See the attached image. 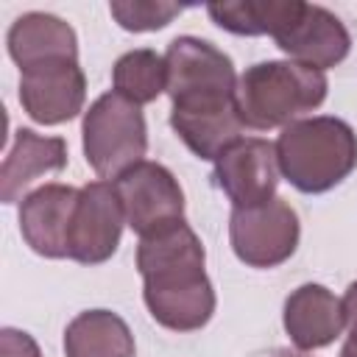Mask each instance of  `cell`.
Listing matches in <instances>:
<instances>
[{
	"label": "cell",
	"mask_w": 357,
	"mask_h": 357,
	"mask_svg": "<svg viewBox=\"0 0 357 357\" xmlns=\"http://www.w3.org/2000/svg\"><path fill=\"white\" fill-rule=\"evenodd\" d=\"M276 47L304 67L326 70L340 64L351 50V36L346 25L324 6L304 3L296 20L276 36Z\"/></svg>",
	"instance_id": "obj_11"
},
{
	"label": "cell",
	"mask_w": 357,
	"mask_h": 357,
	"mask_svg": "<svg viewBox=\"0 0 357 357\" xmlns=\"http://www.w3.org/2000/svg\"><path fill=\"white\" fill-rule=\"evenodd\" d=\"M6 42L8 56L17 61L20 70L59 59H78V36L73 25L45 11H28L17 17L8 28Z\"/></svg>",
	"instance_id": "obj_15"
},
{
	"label": "cell",
	"mask_w": 357,
	"mask_h": 357,
	"mask_svg": "<svg viewBox=\"0 0 357 357\" xmlns=\"http://www.w3.org/2000/svg\"><path fill=\"white\" fill-rule=\"evenodd\" d=\"M170 126L198 159H218L240 139L237 73L231 59L198 36H176L165 53Z\"/></svg>",
	"instance_id": "obj_1"
},
{
	"label": "cell",
	"mask_w": 357,
	"mask_h": 357,
	"mask_svg": "<svg viewBox=\"0 0 357 357\" xmlns=\"http://www.w3.org/2000/svg\"><path fill=\"white\" fill-rule=\"evenodd\" d=\"M109 11H112V17L117 20L120 28L134 31V33H142V31H159V28H165L184 8L178 3H148V0L142 3V0H134V3H112Z\"/></svg>",
	"instance_id": "obj_19"
},
{
	"label": "cell",
	"mask_w": 357,
	"mask_h": 357,
	"mask_svg": "<svg viewBox=\"0 0 357 357\" xmlns=\"http://www.w3.org/2000/svg\"><path fill=\"white\" fill-rule=\"evenodd\" d=\"M84 100L86 78L78 59H59L20 70V103L33 123H67L84 109Z\"/></svg>",
	"instance_id": "obj_9"
},
{
	"label": "cell",
	"mask_w": 357,
	"mask_h": 357,
	"mask_svg": "<svg viewBox=\"0 0 357 357\" xmlns=\"http://www.w3.org/2000/svg\"><path fill=\"white\" fill-rule=\"evenodd\" d=\"M282 324L296 349L312 351V349L329 346L343 332L346 315H343L340 298L332 290L310 282V284L296 287L287 296Z\"/></svg>",
	"instance_id": "obj_13"
},
{
	"label": "cell",
	"mask_w": 357,
	"mask_h": 357,
	"mask_svg": "<svg viewBox=\"0 0 357 357\" xmlns=\"http://www.w3.org/2000/svg\"><path fill=\"white\" fill-rule=\"evenodd\" d=\"M112 84H114V92L117 95L128 98L137 106L156 100L167 89V64H165V56H159L156 50H148V47L123 53L114 61Z\"/></svg>",
	"instance_id": "obj_18"
},
{
	"label": "cell",
	"mask_w": 357,
	"mask_h": 357,
	"mask_svg": "<svg viewBox=\"0 0 357 357\" xmlns=\"http://www.w3.org/2000/svg\"><path fill=\"white\" fill-rule=\"evenodd\" d=\"M279 357H298V354H279Z\"/></svg>",
	"instance_id": "obj_23"
},
{
	"label": "cell",
	"mask_w": 357,
	"mask_h": 357,
	"mask_svg": "<svg viewBox=\"0 0 357 357\" xmlns=\"http://www.w3.org/2000/svg\"><path fill=\"white\" fill-rule=\"evenodd\" d=\"M84 134V156L86 165L106 181L120 178L134 165L145 162L148 151V128L137 103L117 92L100 95L86 112L81 123Z\"/></svg>",
	"instance_id": "obj_5"
},
{
	"label": "cell",
	"mask_w": 357,
	"mask_h": 357,
	"mask_svg": "<svg viewBox=\"0 0 357 357\" xmlns=\"http://www.w3.org/2000/svg\"><path fill=\"white\" fill-rule=\"evenodd\" d=\"M67 357H134V335L112 310L78 312L64 329Z\"/></svg>",
	"instance_id": "obj_16"
},
{
	"label": "cell",
	"mask_w": 357,
	"mask_h": 357,
	"mask_svg": "<svg viewBox=\"0 0 357 357\" xmlns=\"http://www.w3.org/2000/svg\"><path fill=\"white\" fill-rule=\"evenodd\" d=\"M123 223H126V215H123V204L117 198L114 184L92 181L81 187L70 234H67V257L81 265L106 262L120 245Z\"/></svg>",
	"instance_id": "obj_8"
},
{
	"label": "cell",
	"mask_w": 357,
	"mask_h": 357,
	"mask_svg": "<svg viewBox=\"0 0 357 357\" xmlns=\"http://www.w3.org/2000/svg\"><path fill=\"white\" fill-rule=\"evenodd\" d=\"M340 357H357V329H349V337L340 349Z\"/></svg>",
	"instance_id": "obj_22"
},
{
	"label": "cell",
	"mask_w": 357,
	"mask_h": 357,
	"mask_svg": "<svg viewBox=\"0 0 357 357\" xmlns=\"http://www.w3.org/2000/svg\"><path fill=\"white\" fill-rule=\"evenodd\" d=\"M78 192L70 184H42L25 195L20 204V231L22 240L47 259L67 257V234Z\"/></svg>",
	"instance_id": "obj_12"
},
{
	"label": "cell",
	"mask_w": 357,
	"mask_h": 357,
	"mask_svg": "<svg viewBox=\"0 0 357 357\" xmlns=\"http://www.w3.org/2000/svg\"><path fill=\"white\" fill-rule=\"evenodd\" d=\"M64 165H67V142L61 137H42L31 128H20L0 167L3 204L25 201V192L33 181H39L47 173H59Z\"/></svg>",
	"instance_id": "obj_14"
},
{
	"label": "cell",
	"mask_w": 357,
	"mask_h": 357,
	"mask_svg": "<svg viewBox=\"0 0 357 357\" xmlns=\"http://www.w3.org/2000/svg\"><path fill=\"white\" fill-rule=\"evenodd\" d=\"M123 204L126 223L142 237L184 218V192L176 176L159 162H139L112 181Z\"/></svg>",
	"instance_id": "obj_7"
},
{
	"label": "cell",
	"mask_w": 357,
	"mask_h": 357,
	"mask_svg": "<svg viewBox=\"0 0 357 357\" xmlns=\"http://www.w3.org/2000/svg\"><path fill=\"white\" fill-rule=\"evenodd\" d=\"M218 187L229 195L231 206H257L276 198L279 162L276 148L259 137H240L215 159Z\"/></svg>",
	"instance_id": "obj_10"
},
{
	"label": "cell",
	"mask_w": 357,
	"mask_h": 357,
	"mask_svg": "<svg viewBox=\"0 0 357 357\" xmlns=\"http://www.w3.org/2000/svg\"><path fill=\"white\" fill-rule=\"evenodd\" d=\"M204 265V245L184 218L139 237L142 298L156 324L173 332H195L209 324L215 290Z\"/></svg>",
	"instance_id": "obj_2"
},
{
	"label": "cell",
	"mask_w": 357,
	"mask_h": 357,
	"mask_svg": "<svg viewBox=\"0 0 357 357\" xmlns=\"http://www.w3.org/2000/svg\"><path fill=\"white\" fill-rule=\"evenodd\" d=\"M340 304H343L346 326H349V329H357V282L349 284V290H346V296L340 298Z\"/></svg>",
	"instance_id": "obj_21"
},
{
	"label": "cell",
	"mask_w": 357,
	"mask_h": 357,
	"mask_svg": "<svg viewBox=\"0 0 357 357\" xmlns=\"http://www.w3.org/2000/svg\"><path fill=\"white\" fill-rule=\"evenodd\" d=\"M229 243L240 262L251 268H276L298 245V215L284 198L257 206H234L229 218Z\"/></svg>",
	"instance_id": "obj_6"
},
{
	"label": "cell",
	"mask_w": 357,
	"mask_h": 357,
	"mask_svg": "<svg viewBox=\"0 0 357 357\" xmlns=\"http://www.w3.org/2000/svg\"><path fill=\"white\" fill-rule=\"evenodd\" d=\"M0 357H42V351L28 332L6 326L0 332Z\"/></svg>",
	"instance_id": "obj_20"
},
{
	"label": "cell",
	"mask_w": 357,
	"mask_h": 357,
	"mask_svg": "<svg viewBox=\"0 0 357 357\" xmlns=\"http://www.w3.org/2000/svg\"><path fill=\"white\" fill-rule=\"evenodd\" d=\"M329 81L324 70L298 61H259L237 81V109L248 128L268 131L290 126L326 100Z\"/></svg>",
	"instance_id": "obj_4"
},
{
	"label": "cell",
	"mask_w": 357,
	"mask_h": 357,
	"mask_svg": "<svg viewBox=\"0 0 357 357\" xmlns=\"http://www.w3.org/2000/svg\"><path fill=\"white\" fill-rule=\"evenodd\" d=\"M279 173L301 192H326L357 167V134L340 117H307L282 128L276 139Z\"/></svg>",
	"instance_id": "obj_3"
},
{
	"label": "cell",
	"mask_w": 357,
	"mask_h": 357,
	"mask_svg": "<svg viewBox=\"0 0 357 357\" xmlns=\"http://www.w3.org/2000/svg\"><path fill=\"white\" fill-rule=\"evenodd\" d=\"M301 0H237L209 3L206 14L215 25L237 36H279L301 11Z\"/></svg>",
	"instance_id": "obj_17"
}]
</instances>
